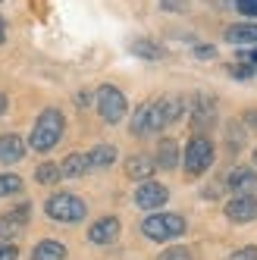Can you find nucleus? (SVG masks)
Masks as SVG:
<instances>
[{
	"instance_id": "393cba45",
	"label": "nucleus",
	"mask_w": 257,
	"mask_h": 260,
	"mask_svg": "<svg viewBox=\"0 0 257 260\" xmlns=\"http://www.w3.org/2000/svg\"><path fill=\"white\" fill-rule=\"evenodd\" d=\"M245 144V128L242 122H229V147H242Z\"/></svg>"
},
{
	"instance_id": "5701e85b",
	"label": "nucleus",
	"mask_w": 257,
	"mask_h": 260,
	"mask_svg": "<svg viewBox=\"0 0 257 260\" xmlns=\"http://www.w3.org/2000/svg\"><path fill=\"white\" fill-rule=\"evenodd\" d=\"M22 191V179L16 173H0V198H10V194H19Z\"/></svg>"
},
{
	"instance_id": "bb28decb",
	"label": "nucleus",
	"mask_w": 257,
	"mask_h": 260,
	"mask_svg": "<svg viewBox=\"0 0 257 260\" xmlns=\"http://www.w3.org/2000/svg\"><path fill=\"white\" fill-rule=\"evenodd\" d=\"M229 72H232V79H251V76H254V69H251L248 63H232Z\"/></svg>"
},
{
	"instance_id": "4be33fe9",
	"label": "nucleus",
	"mask_w": 257,
	"mask_h": 260,
	"mask_svg": "<svg viewBox=\"0 0 257 260\" xmlns=\"http://www.w3.org/2000/svg\"><path fill=\"white\" fill-rule=\"evenodd\" d=\"M132 50L138 53V57H144V60H160V57H163V47L154 44V41H148V38H138V41L132 44Z\"/></svg>"
},
{
	"instance_id": "6ab92c4d",
	"label": "nucleus",
	"mask_w": 257,
	"mask_h": 260,
	"mask_svg": "<svg viewBox=\"0 0 257 260\" xmlns=\"http://www.w3.org/2000/svg\"><path fill=\"white\" fill-rule=\"evenodd\" d=\"M116 163V147L113 144H94L88 154V166L91 170H107V166Z\"/></svg>"
},
{
	"instance_id": "2f4dec72",
	"label": "nucleus",
	"mask_w": 257,
	"mask_h": 260,
	"mask_svg": "<svg viewBox=\"0 0 257 260\" xmlns=\"http://www.w3.org/2000/svg\"><path fill=\"white\" fill-rule=\"evenodd\" d=\"M76 104H79V107H88V104H91V91H79V94H76Z\"/></svg>"
},
{
	"instance_id": "2eb2a0df",
	"label": "nucleus",
	"mask_w": 257,
	"mask_h": 260,
	"mask_svg": "<svg viewBox=\"0 0 257 260\" xmlns=\"http://www.w3.org/2000/svg\"><path fill=\"white\" fill-rule=\"evenodd\" d=\"M223 38H226V44H235V47H257V22L229 25Z\"/></svg>"
},
{
	"instance_id": "f257e3e1",
	"label": "nucleus",
	"mask_w": 257,
	"mask_h": 260,
	"mask_svg": "<svg viewBox=\"0 0 257 260\" xmlns=\"http://www.w3.org/2000/svg\"><path fill=\"white\" fill-rule=\"evenodd\" d=\"M63 128H66V119L57 107H47L41 110V116L35 119V128H31V135H28V147L31 151H38V154H47L53 151V147L60 144L63 138Z\"/></svg>"
},
{
	"instance_id": "aec40b11",
	"label": "nucleus",
	"mask_w": 257,
	"mask_h": 260,
	"mask_svg": "<svg viewBox=\"0 0 257 260\" xmlns=\"http://www.w3.org/2000/svg\"><path fill=\"white\" fill-rule=\"evenodd\" d=\"M60 170H63V176L66 179H79V176H85L91 166H88V154H69L63 163H60Z\"/></svg>"
},
{
	"instance_id": "dca6fc26",
	"label": "nucleus",
	"mask_w": 257,
	"mask_h": 260,
	"mask_svg": "<svg viewBox=\"0 0 257 260\" xmlns=\"http://www.w3.org/2000/svg\"><path fill=\"white\" fill-rule=\"evenodd\" d=\"M25 157V141L19 135H0V163L10 166V163H19Z\"/></svg>"
},
{
	"instance_id": "20e7f679",
	"label": "nucleus",
	"mask_w": 257,
	"mask_h": 260,
	"mask_svg": "<svg viewBox=\"0 0 257 260\" xmlns=\"http://www.w3.org/2000/svg\"><path fill=\"white\" fill-rule=\"evenodd\" d=\"M94 101H98V113H101V119L107 125H116V122L125 119L128 104H125V94H122L116 85H101L98 94H94Z\"/></svg>"
},
{
	"instance_id": "c85d7f7f",
	"label": "nucleus",
	"mask_w": 257,
	"mask_h": 260,
	"mask_svg": "<svg viewBox=\"0 0 257 260\" xmlns=\"http://www.w3.org/2000/svg\"><path fill=\"white\" fill-rule=\"evenodd\" d=\"M195 57L198 60H213L216 57V47L213 44H195Z\"/></svg>"
},
{
	"instance_id": "423d86ee",
	"label": "nucleus",
	"mask_w": 257,
	"mask_h": 260,
	"mask_svg": "<svg viewBox=\"0 0 257 260\" xmlns=\"http://www.w3.org/2000/svg\"><path fill=\"white\" fill-rule=\"evenodd\" d=\"M160 128H163V119H160V113H157V101L141 104V107L135 110L132 122H128V132H132V135H138V138H144V135H154V132H160Z\"/></svg>"
},
{
	"instance_id": "473e14b6",
	"label": "nucleus",
	"mask_w": 257,
	"mask_h": 260,
	"mask_svg": "<svg viewBox=\"0 0 257 260\" xmlns=\"http://www.w3.org/2000/svg\"><path fill=\"white\" fill-rule=\"evenodd\" d=\"M245 122H248L251 128H257V110H248V113H245Z\"/></svg>"
},
{
	"instance_id": "9b49d317",
	"label": "nucleus",
	"mask_w": 257,
	"mask_h": 260,
	"mask_svg": "<svg viewBox=\"0 0 257 260\" xmlns=\"http://www.w3.org/2000/svg\"><path fill=\"white\" fill-rule=\"evenodd\" d=\"M226 219H232V222H254L257 219V198L254 194H235L226 204Z\"/></svg>"
},
{
	"instance_id": "7ed1b4c3",
	"label": "nucleus",
	"mask_w": 257,
	"mask_h": 260,
	"mask_svg": "<svg viewBox=\"0 0 257 260\" xmlns=\"http://www.w3.org/2000/svg\"><path fill=\"white\" fill-rule=\"evenodd\" d=\"M141 232L151 241H173L185 232V219L179 213H151L148 219H141Z\"/></svg>"
},
{
	"instance_id": "a211bd4d",
	"label": "nucleus",
	"mask_w": 257,
	"mask_h": 260,
	"mask_svg": "<svg viewBox=\"0 0 257 260\" xmlns=\"http://www.w3.org/2000/svg\"><path fill=\"white\" fill-rule=\"evenodd\" d=\"M63 257H66V245L57 238H44L31 251V260H63Z\"/></svg>"
},
{
	"instance_id": "1a4fd4ad",
	"label": "nucleus",
	"mask_w": 257,
	"mask_h": 260,
	"mask_svg": "<svg viewBox=\"0 0 257 260\" xmlns=\"http://www.w3.org/2000/svg\"><path fill=\"white\" fill-rule=\"evenodd\" d=\"M28 216H31L28 204H19V207L7 210L4 216H0V238H16V235L28 226Z\"/></svg>"
},
{
	"instance_id": "72a5a7b5",
	"label": "nucleus",
	"mask_w": 257,
	"mask_h": 260,
	"mask_svg": "<svg viewBox=\"0 0 257 260\" xmlns=\"http://www.w3.org/2000/svg\"><path fill=\"white\" fill-rule=\"evenodd\" d=\"M4 113H7V94L0 91V116H4Z\"/></svg>"
},
{
	"instance_id": "a878e982",
	"label": "nucleus",
	"mask_w": 257,
	"mask_h": 260,
	"mask_svg": "<svg viewBox=\"0 0 257 260\" xmlns=\"http://www.w3.org/2000/svg\"><path fill=\"white\" fill-rule=\"evenodd\" d=\"M235 7L242 16H251V19H257V0H235Z\"/></svg>"
},
{
	"instance_id": "f3484780",
	"label": "nucleus",
	"mask_w": 257,
	"mask_h": 260,
	"mask_svg": "<svg viewBox=\"0 0 257 260\" xmlns=\"http://www.w3.org/2000/svg\"><path fill=\"white\" fill-rule=\"evenodd\" d=\"M157 170H176L179 166V144L173 141V138H163L160 144H157Z\"/></svg>"
},
{
	"instance_id": "c756f323",
	"label": "nucleus",
	"mask_w": 257,
	"mask_h": 260,
	"mask_svg": "<svg viewBox=\"0 0 257 260\" xmlns=\"http://www.w3.org/2000/svg\"><path fill=\"white\" fill-rule=\"evenodd\" d=\"M0 260H19V248L16 245H0Z\"/></svg>"
},
{
	"instance_id": "0eeeda50",
	"label": "nucleus",
	"mask_w": 257,
	"mask_h": 260,
	"mask_svg": "<svg viewBox=\"0 0 257 260\" xmlns=\"http://www.w3.org/2000/svg\"><path fill=\"white\" fill-rule=\"evenodd\" d=\"M188 113H191V125L195 128H207L216 122V101L210 94H195L188 101Z\"/></svg>"
},
{
	"instance_id": "ddd939ff",
	"label": "nucleus",
	"mask_w": 257,
	"mask_h": 260,
	"mask_svg": "<svg viewBox=\"0 0 257 260\" xmlns=\"http://www.w3.org/2000/svg\"><path fill=\"white\" fill-rule=\"evenodd\" d=\"M119 238V219L116 216H101L94 226L88 229V241L91 245H110Z\"/></svg>"
},
{
	"instance_id": "f03ea898",
	"label": "nucleus",
	"mask_w": 257,
	"mask_h": 260,
	"mask_svg": "<svg viewBox=\"0 0 257 260\" xmlns=\"http://www.w3.org/2000/svg\"><path fill=\"white\" fill-rule=\"evenodd\" d=\"M44 213H47L53 222H82L85 213H88V207H85L82 198L69 194V191H60V194H50V198H47Z\"/></svg>"
},
{
	"instance_id": "9d476101",
	"label": "nucleus",
	"mask_w": 257,
	"mask_h": 260,
	"mask_svg": "<svg viewBox=\"0 0 257 260\" xmlns=\"http://www.w3.org/2000/svg\"><path fill=\"white\" fill-rule=\"evenodd\" d=\"M226 188L232 194H254L257 191V173L251 166H232L226 176Z\"/></svg>"
},
{
	"instance_id": "39448f33",
	"label": "nucleus",
	"mask_w": 257,
	"mask_h": 260,
	"mask_svg": "<svg viewBox=\"0 0 257 260\" xmlns=\"http://www.w3.org/2000/svg\"><path fill=\"white\" fill-rule=\"evenodd\" d=\"M213 141L204 138V135H195L188 138L185 144V173L188 176H204L210 170V163H213Z\"/></svg>"
},
{
	"instance_id": "6e6552de",
	"label": "nucleus",
	"mask_w": 257,
	"mask_h": 260,
	"mask_svg": "<svg viewBox=\"0 0 257 260\" xmlns=\"http://www.w3.org/2000/svg\"><path fill=\"white\" fill-rule=\"evenodd\" d=\"M167 198H170V191H167V185H160V182H141L138 185V191H135V204L141 210H157V207H163L167 204Z\"/></svg>"
},
{
	"instance_id": "b1692460",
	"label": "nucleus",
	"mask_w": 257,
	"mask_h": 260,
	"mask_svg": "<svg viewBox=\"0 0 257 260\" xmlns=\"http://www.w3.org/2000/svg\"><path fill=\"white\" fill-rule=\"evenodd\" d=\"M157 260H191V251L185 248V245H173V248H167Z\"/></svg>"
},
{
	"instance_id": "f704fd0d",
	"label": "nucleus",
	"mask_w": 257,
	"mask_h": 260,
	"mask_svg": "<svg viewBox=\"0 0 257 260\" xmlns=\"http://www.w3.org/2000/svg\"><path fill=\"white\" fill-rule=\"evenodd\" d=\"M4 41H7V22L0 19V44H4Z\"/></svg>"
},
{
	"instance_id": "412c9836",
	"label": "nucleus",
	"mask_w": 257,
	"mask_h": 260,
	"mask_svg": "<svg viewBox=\"0 0 257 260\" xmlns=\"http://www.w3.org/2000/svg\"><path fill=\"white\" fill-rule=\"evenodd\" d=\"M60 179H63V170L57 163H41L38 170H35V182H41V185H53Z\"/></svg>"
},
{
	"instance_id": "4468645a",
	"label": "nucleus",
	"mask_w": 257,
	"mask_h": 260,
	"mask_svg": "<svg viewBox=\"0 0 257 260\" xmlns=\"http://www.w3.org/2000/svg\"><path fill=\"white\" fill-rule=\"evenodd\" d=\"M157 173V160L148 154H132L125 160V176L135 182H151V176Z\"/></svg>"
},
{
	"instance_id": "f8f14e48",
	"label": "nucleus",
	"mask_w": 257,
	"mask_h": 260,
	"mask_svg": "<svg viewBox=\"0 0 257 260\" xmlns=\"http://www.w3.org/2000/svg\"><path fill=\"white\" fill-rule=\"evenodd\" d=\"M185 110H188V101L182 98V94H163V98L157 101V113H160L163 125L179 122L182 116H185Z\"/></svg>"
},
{
	"instance_id": "c9c22d12",
	"label": "nucleus",
	"mask_w": 257,
	"mask_h": 260,
	"mask_svg": "<svg viewBox=\"0 0 257 260\" xmlns=\"http://www.w3.org/2000/svg\"><path fill=\"white\" fill-rule=\"evenodd\" d=\"M254 163H257V151H254Z\"/></svg>"
},
{
	"instance_id": "cd10ccee",
	"label": "nucleus",
	"mask_w": 257,
	"mask_h": 260,
	"mask_svg": "<svg viewBox=\"0 0 257 260\" xmlns=\"http://www.w3.org/2000/svg\"><path fill=\"white\" fill-rule=\"evenodd\" d=\"M229 260H257V248H254V245L238 248V251H232V254H229Z\"/></svg>"
},
{
	"instance_id": "7c9ffc66",
	"label": "nucleus",
	"mask_w": 257,
	"mask_h": 260,
	"mask_svg": "<svg viewBox=\"0 0 257 260\" xmlns=\"http://www.w3.org/2000/svg\"><path fill=\"white\" fill-rule=\"evenodd\" d=\"M238 60H242V63H254L257 66V47H251V50H238Z\"/></svg>"
}]
</instances>
